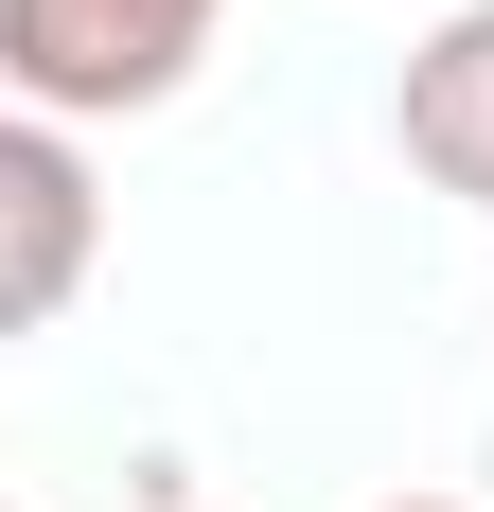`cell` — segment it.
<instances>
[{"instance_id": "obj_1", "label": "cell", "mask_w": 494, "mask_h": 512, "mask_svg": "<svg viewBox=\"0 0 494 512\" xmlns=\"http://www.w3.org/2000/svg\"><path fill=\"white\" fill-rule=\"evenodd\" d=\"M230 0H0V89L53 124H159L212 71Z\"/></svg>"}, {"instance_id": "obj_3", "label": "cell", "mask_w": 494, "mask_h": 512, "mask_svg": "<svg viewBox=\"0 0 494 512\" xmlns=\"http://www.w3.org/2000/svg\"><path fill=\"white\" fill-rule=\"evenodd\" d=\"M389 142H406V177H424V195L494 212V0H442V18L406 36V71H389Z\"/></svg>"}, {"instance_id": "obj_6", "label": "cell", "mask_w": 494, "mask_h": 512, "mask_svg": "<svg viewBox=\"0 0 494 512\" xmlns=\"http://www.w3.org/2000/svg\"><path fill=\"white\" fill-rule=\"evenodd\" d=\"M0 512H18V495H0Z\"/></svg>"}, {"instance_id": "obj_4", "label": "cell", "mask_w": 494, "mask_h": 512, "mask_svg": "<svg viewBox=\"0 0 494 512\" xmlns=\"http://www.w3.org/2000/svg\"><path fill=\"white\" fill-rule=\"evenodd\" d=\"M389 512H477V495H389Z\"/></svg>"}, {"instance_id": "obj_2", "label": "cell", "mask_w": 494, "mask_h": 512, "mask_svg": "<svg viewBox=\"0 0 494 512\" xmlns=\"http://www.w3.org/2000/svg\"><path fill=\"white\" fill-rule=\"evenodd\" d=\"M106 283V177H89V124L0 89V354L53 336V318Z\"/></svg>"}, {"instance_id": "obj_5", "label": "cell", "mask_w": 494, "mask_h": 512, "mask_svg": "<svg viewBox=\"0 0 494 512\" xmlns=\"http://www.w3.org/2000/svg\"><path fill=\"white\" fill-rule=\"evenodd\" d=\"M424 18H442V0H424Z\"/></svg>"}]
</instances>
